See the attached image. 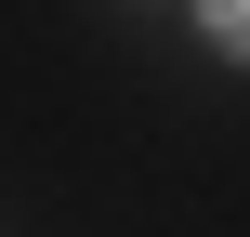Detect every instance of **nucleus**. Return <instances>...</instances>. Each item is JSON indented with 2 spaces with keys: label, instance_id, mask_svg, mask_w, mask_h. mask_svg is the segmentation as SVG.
Here are the masks:
<instances>
[{
  "label": "nucleus",
  "instance_id": "f257e3e1",
  "mask_svg": "<svg viewBox=\"0 0 250 237\" xmlns=\"http://www.w3.org/2000/svg\"><path fill=\"white\" fill-rule=\"evenodd\" d=\"M198 13H211V53H237V66H250V0H198Z\"/></svg>",
  "mask_w": 250,
  "mask_h": 237
}]
</instances>
